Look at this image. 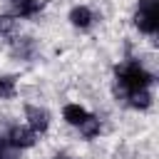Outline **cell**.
<instances>
[{
	"label": "cell",
	"instance_id": "cell-2",
	"mask_svg": "<svg viewBox=\"0 0 159 159\" xmlns=\"http://www.w3.org/2000/svg\"><path fill=\"white\" fill-rule=\"evenodd\" d=\"M134 25L144 35H154L159 30V0H139L134 12Z\"/></svg>",
	"mask_w": 159,
	"mask_h": 159
},
{
	"label": "cell",
	"instance_id": "cell-5",
	"mask_svg": "<svg viewBox=\"0 0 159 159\" xmlns=\"http://www.w3.org/2000/svg\"><path fill=\"white\" fill-rule=\"evenodd\" d=\"M42 5H45L42 0H12V10L20 17H35L42 10Z\"/></svg>",
	"mask_w": 159,
	"mask_h": 159
},
{
	"label": "cell",
	"instance_id": "cell-7",
	"mask_svg": "<svg viewBox=\"0 0 159 159\" xmlns=\"http://www.w3.org/2000/svg\"><path fill=\"white\" fill-rule=\"evenodd\" d=\"M127 99H129V107H134V109H147V107L152 104V94H149L147 87H142V89H129V92H127Z\"/></svg>",
	"mask_w": 159,
	"mask_h": 159
},
{
	"label": "cell",
	"instance_id": "cell-11",
	"mask_svg": "<svg viewBox=\"0 0 159 159\" xmlns=\"http://www.w3.org/2000/svg\"><path fill=\"white\" fill-rule=\"evenodd\" d=\"M10 97H15V84L12 80L0 77V99H10Z\"/></svg>",
	"mask_w": 159,
	"mask_h": 159
},
{
	"label": "cell",
	"instance_id": "cell-12",
	"mask_svg": "<svg viewBox=\"0 0 159 159\" xmlns=\"http://www.w3.org/2000/svg\"><path fill=\"white\" fill-rule=\"evenodd\" d=\"M57 159H70V157H57Z\"/></svg>",
	"mask_w": 159,
	"mask_h": 159
},
{
	"label": "cell",
	"instance_id": "cell-4",
	"mask_svg": "<svg viewBox=\"0 0 159 159\" xmlns=\"http://www.w3.org/2000/svg\"><path fill=\"white\" fill-rule=\"evenodd\" d=\"M7 142L15 147V149H27V147H32L35 142H37V132H32L30 127H12L10 129V134H7Z\"/></svg>",
	"mask_w": 159,
	"mask_h": 159
},
{
	"label": "cell",
	"instance_id": "cell-9",
	"mask_svg": "<svg viewBox=\"0 0 159 159\" xmlns=\"http://www.w3.org/2000/svg\"><path fill=\"white\" fill-rule=\"evenodd\" d=\"M62 117H65V122H67V124L77 127V124H80V122L87 117V109H84V107H80V104H65Z\"/></svg>",
	"mask_w": 159,
	"mask_h": 159
},
{
	"label": "cell",
	"instance_id": "cell-1",
	"mask_svg": "<svg viewBox=\"0 0 159 159\" xmlns=\"http://www.w3.org/2000/svg\"><path fill=\"white\" fill-rule=\"evenodd\" d=\"M114 75H117V82H119V87H122L124 92L149 87V82H152V75H149L139 62H134V60H127V62L117 65Z\"/></svg>",
	"mask_w": 159,
	"mask_h": 159
},
{
	"label": "cell",
	"instance_id": "cell-3",
	"mask_svg": "<svg viewBox=\"0 0 159 159\" xmlns=\"http://www.w3.org/2000/svg\"><path fill=\"white\" fill-rule=\"evenodd\" d=\"M25 119H27V127L32 132H45L50 127V114L47 109L42 107H35V104H27L25 107Z\"/></svg>",
	"mask_w": 159,
	"mask_h": 159
},
{
	"label": "cell",
	"instance_id": "cell-10",
	"mask_svg": "<svg viewBox=\"0 0 159 159\" xmlns=\"http://www.w3.org/2000/svg\"><path fill=\"white\" fill-rule=\"evenodd\" d=\"M17 27V20L12 15H0V35H12Z\"/></svg>",
	"mask_w": 159,
	"mask_h": 159
},
{
	"label": "cell",
	"instance_id": "cell-8",
	"mask_svg": "<svg viewBox=\"0 0 159 159\" xmlns=\"http://www.w3.org/2000/svg\"><path fill=\"white\" fill-rule=\"evenodd\" d=\"M77 127H80V134H82L84 139H94V137L99 134V129H102L99 119H97V117H92V114H87V117L77 124Z\"/></svg>",
	"mask_w": 159,
	"mask_h": 159
},
{
	"label": "cell",
	"instance_id": "cell-6",
	"mask_svg": "<svg viewBox=\"0 0 159 159\" xmlns=\"http://www.w3.org/2000/svg\"><path fill=\"white\" fill-rule=\"evenodd\" d=\"M70 22H72L75 27H80V30L89 27V25H92V10H89V7H84V5L72 7V12H70Z\"/></svg>",
	"mask_w": 159,
	"mask_h": 159
}]
</instances>
